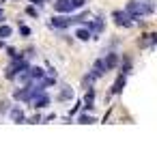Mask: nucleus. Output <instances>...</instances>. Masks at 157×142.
<instances>
[{
	"label": "nucleus",
	"mask_w": 157,
	"mask_h": 142,
	"mask_svg": "<svg viewBox=\"0 0 157 142\" xmlns=\"http://www.w3.org/2000/svg\"><path fill=\"white\" fill-rule=\"evenodd\" d=\"M90 73H93L95 78H101L103 73H108V71H105V65H103V58H97V60H95V65H93V71H90Z\"/></svg>",
	"instance_id": "7"
},
{
	"label": "nucleus",
	"mask_w": 157,
	"mask_h": 142,
	"mask_svg": "<svg viewBox=\"0 0 157 142\" xmlns=\"http://www.w3.org/2000/svg\"><path fill=\"white\" fill-rule=\"evenodd\" d=\"M20 33H22L24 37H30V28H28V26H24L22 22H20Z\"/></svg>",
	"instance_id": "19"
},
{
	"label": "nucleus",
	"mask_w": 157,
	"mask_h": 142,
	"mask_svg": "<svg viewBox=\"0 0 157 142\" xmlns=\"http://www.w3.org/2000/svg\"><path fill=\"white\" fill-rule=\"evenodd\" d=\"M112 20H114L118 26H125V28L131 26V17L127 15V11H114V13H112Z\"/></svg>",
	"instance_id": "5"
},
{
	"label": "nucleus",
	"mask_w": 157,
	"mask_h": 142,
	"mask_svg": "<svg viewBox=\"0 0 157 142\" xmlns=\"http://www.w3.org/2000/svg\"><path fill=\"white\" fill-rule=\"evenodd\" d=\"M5 20V15H2V9H0V22H2Z\"/></svg>",
	"instance_id": "24"
},
{
	"label": "nucleus",
	"mask_w": 157,
	"mask_h": 142,
	"mask_svg": "<svg viewBox=\"0 0 157 142\" xmlns=\"http://www.w3.org/2000/svg\"><path fill=\"white\" fill-rule=\"evenodd\" d=\"M125 84H127V75H123V73H121V75L116 78L114 86H112V93H114V95H121V93H123V88H125Z\"/></svg>",
	"instance_id": "8"
},
{
	"label": "nucleus",
	"mask_w": 157,
	"mask_h": 142,
	"mask_svg": "<svg viewBox=\"0 0 157 142\" xmlns=\"http://www.w3.org/2000/svg\"><path fill=\"white\" fill-rule=\"evenodd\" d=\"M71 97H73V90L65 86V88L60 90V95H58V101H67V99H71Z\"/></svg>",
	"instance_id": "13"
},
{
	"label": "nucleus",
	"mask_w": 157,
	"mask_h": 142,
	"mask_svg": "<svg viewBox=\"0 0 157 142\" xmlns=\"http://www.w3.org/2000/svg\"><path fill=\"white\" fill-rule=\"evenodd\" d=\"M7 37H11V26H0V39H7Z\"/></svg>",
	"instance_id": "16"
},
{
	"label": "nucleus",
	"mask_w": 157,
	"mask_h": 142,
	"mask_svg": "<svg viewBox=\"0 0 157 142\" xmlns=\"http://www.w3.org/2000/svg\"><path fill=\"white\" fill-rule=\"evenodd\" d=\"M80 22H82V17H80V15H69V17H60V15H56V17H52V20H50V28L65 30V28H69L71 24H80Z\"/></svg>",
	"instance_id": "1"
},
{
	"label": "nucleus",
	"mask_w": 157,
	"mask_h": 142,
	"mask_svg": "<svg viewBox=\"0 0 157 142\" xmlns=\"http://www.w3.org/2000/svg\"><path fill=\"white\" fill-rule=\"evenodd\" d=\"M28 67H30V63L26 58H13V63L7 67V73L5 75H7V80H15V75L22 73V71H26Z\"/></svg>",
	"instance_id": "2"
},
{
	"label": "nucleus",
	"mask_w": 157,
	"mask_h": 142,
	"mask_svg": "<svg viewBox=\"0 0 157 142\" xmlns=\"http://www.w3.org/2000/svg\"><path fill=\"white\" fill-rule=\"evenodd\" d=\"M93 103H95V90H93V86H90L88 93L84 95V110H93V108H95Z\"/></svg>",
	"instance_id": "11"
},
{
	"label": "nucleus",
	"mask_w": 157,
	"mask_h": 142,
	"mask_svg": "<svg viewBox=\"0 0 157 142\" xmlns=\"http://www.w3.org/2000/svg\"><path fill=\"white\" fill-rule=\"evenodd\" d=\"M9 114H11V118H13V123H24L26 121V114L22 112V108H9Z\"/></svg>",
	"instance_id": "10"
},
{
	"label": "nucleus",
	"mask_w": 157,
	"mask_h": 142,
	"mask_svg": "<svg viewBox=\"0 0 157 142\" xmlns=\"http://www.w3.org/2000/svg\"><path fill=\"white\" fill-rule=\"evenodd\" d=\"M28 123H41V116L37 114V116H33V118H28Z\"/></svg>",
	"instance_id": "21"
},
{
	"label": "nucleus",
	"mask_w": 157,
	"mask_h": 142,
	"mask_svg": "<svg viewBox=\"0 0 157 142\" xmlns=\"http://www.w3.org/2000/svg\"><path fill=\"white\" fill-rule=\"evenodd\" d=\"M26 15H30V17H39V9H37L35 5H28V7H26Z\"/></svg>",
	"instance_id": "14"
},
{
	"label": "nucleus",
	"mask_w": 157,
	"mask_h": 142,
	"mask_svg": "<svg viewBox=\"0 0 157 142\" xmlns=\"http://www.w3.org/2000/svg\"><path fill=\"white\" fill-rule=\"evenodd\" d=\"M45 0H30V5H35V7H39V5H43Z\"/></svg>",
	"instance_id": "22"
},
{
	"label": "nucleus",
	"mask_w": 157,
	"mask_h": 142,
	"mask_svg": "<svg viewBox=\"0 0 157 142\" xmlns=\"http://www.w3.org/2000/svg\"><path fill=\"white\" fill-rule=\"evenodd\" d=\"M0 48H5V41H2V39H0Z\"/></svg>",
	"instance_id": "25"
},
{
	"label": "nucleus",
	"mask_w": 157,
	"mask_h": 142,
	"mask_svg": "<svg viewBox=\"0 0 157 142\" xmlns=\"http://www.w3.org/2000/svg\"><path fill=\"white\" fill-rule=\"evenodd\" d=\"M54 11L56 13H71V11H75V7H73L71 0H56V2H54Z\"/></svg>",
	"instance_id": "4"
},
{
	"label": "nucleus",
	"mask_w": 157,
	"mask_h": 142,
	"mask_svg": "<svg viewBox=\"0 0 157 142\" xmlns=\"http://www.w3.org/2000/svg\"><path fill=\"white\" fill-rule=\"evenodd\" d=\"M75 37H78L80 41H88L93 35H90V30H88V28H78V30H75Z\"/></svg>",
	"instance_id": "12"
},
{
	"label": "nucleus",
	"mask_w": 157,
	"mask_h": 142,
	"mask_svg": "<svg viewBox=\"0 0 157 142\" xmlns=\"http://www.w3.org/2000/svg\"><path fill=\"white\" fill-rule=\"evenodd\" d=\"M7 54H9V56H11V58H13V56H15V54H17V52H15V50H13V48H9V50H7Z\"/></svg>",
	"instance_id": "23"
},
{
	"label": "nucleus",
	"mask_w": 157,
	"mask_h": 142,
	"mask_svg": "<svg viewBox=\"0 0 157 142\" xmlns=\"http://www.w3.org/2000/svg\"><path fill=\"white\" fill-rule=\"evenodd\" d=\"M30 103H33V108H35V110H41V108H48V106L52 103V99H50V95L43 90V93H39Z\"/></svg>",
	"instance_id": "3"
},
{
	"label": "nucleus",
	"mask_w": 157,
	"mask_h": 142,
	"mask_svg": "<svg viewBox=\"0 0 157 142\" xmlns=\"http://www.w3.org/2000/svg\"><path fill=\"white\" fill-rule=\"evenodd\" d=\"M9 108H11L9 99H0V114H7V112H9Z\"/></svg>",
	"instance_id": "15"
},
{
	"label": "nucleus",
	"mask_w": 157,
	"mask_h": 142,
	"mask_svg": "<svg viewBox=\"0 0 157 142\" xmlns=\"http://www.w3.org/2000/svg\"><path fill=\"white\" fill-rule=\"evenodd\" d=\"M118 54L116 52H110V54H105V58H103V65H105V71H112L116 65H118Z\"/></svg>",
	"instance_id": "6"
},
{
	"label": "nucleus",
	"mask_w": 157,
	"mask_h": 142,
	"mask_svg": "<svg viewBox=\"0 0 157 142\" xmlns=\"http://www.w3.org/2000/svg\"><path fill=\"white\" fill-rule=\"evenodd\" d=\"M13 97H15V99H20V101H28V103H30V90H28V84H26L24 88L13 90Z\"/></svg>",
	"instance_id": "9"
},
{
	"label": "nucleus",
	"mask_w": 157,
	"mask_h": 142,
	"mask_svg": "<svg viewBox=\"0 0 157 142\" xmlns=\"http://www.w3.org/2000/svg\"><path fill=\"white\" fill-rule=\"evenodd\" d=\"M71 2H73V7H75V9H82V7L86 5V0H71Z\"/></svg>",
	"instance_id": "20"
},
{
	"label": "nucleus",
	"mask_w": 157,
	"mask_h": 142,
	"mask_svg": "<svg viewBox=\"0 0 157 142\" xmlns=\"http://www.w3.org/2000/svg\"><path fill=\"white\" fill-rule=\"evenodd\" d=\"M78 123H82V125H88V123H95V116H88V114H82V116L78 118Z\"/></svg>",
	"instance_id": "18"
},
{
	"label": "nucleus",
	"mask_w": 157,
	"mask_h": 142,
	"mask_svg": "<svg viewBox=\"0 0 157 142\" xmlns=\"http://www.w3.org/2000/svg\"><path fill=\"white\" fill-rule=\"evenodd\" d=\"M93 82H95V75H93V73H88V75H84V78H82V84H84V86H88V88L93 86Z\"/></svg>",
	"instance_id": "17"
}]
</instances>
